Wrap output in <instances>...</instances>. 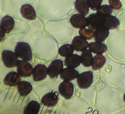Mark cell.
I'll return each mask as SVG.
<instances>
[{"instance_id":"cell-15","label":"cell","mask_w":125,"mask_h":114,"mask_svg":"<svg viewBox=\"0 0 125 114\" xmlns=\"http://www.w3.org/2000/svg\"><path fill=\"white\" fill-rule=\"evenodd\" d=\"M79 75V72L76 70L67 68L63 69L60 74V77L64 80L70 81L77 78Z\"/></svg>"},{"instance_id":"cell-26","label":"cell","mask_w":125,"mask_h":114,"mask_svg":"<svg viewBox=\"0 0 125 114\" xmlns=\"http://www.w3.org/2000/svg\"><path fill=\"white\" fill-rule=\"evenodd\" d=\"M113 9L110 6L103 5L101 6L97 10L96 13L104 16H110L112 14Z\"/></svg>"},{"instance_id":"cell-11","label":"cell","mask_w":125,"mask_h":114,"mask_svg":"<svg viewBox=\"0 0 125 114\" xmlns=\"http://www.w3.org/2000/svg\"><path fill=\"white\" fill-rule=\"evenodd\" d=\"M70 22L72 26L75 28L83 29L88 26L87 18L79 14L72 15L70 19Z\"/></svg>"},{"instance_id":"cell-6","label":"cell","mask_w":125,"mask_h":114,"mask_svg":"<svg viewBox=\"0 0 125 114\" xmlns=\"http://www.w3.org/2000/svg\"><path fill=\"white\" fill-rule=\"evenodd\" d=\"M73 85L69 81L64 80L58 87L59 93L66 99H71L74 93Z\"/></svg>"},{"instance_id":"cell-9","label":"cell","mask_w":125,"mask_h":114,"mask_svg":"<svg viewBox=\"0 0 125 114\" xmlns=\"http://www.w3.org/2000/svg\"><path fill=\"white\" fill-rule=\"evenodd\" d=\"M48 74V68L45 65L39 64L36 65L33 69L32 75L35 82L43 80L46 77Z\"/></svg>"},{"instance_id":"cell-17","label":"cell","mask_w":125,"mask_h":114,"mask_svg":"<svg viewBox=\"0 0 125 114\" xmlns=\"http://www.w3.org/2000/svg\"><path fill=\"white\" fill-rule=\"evenodd\" d=\"M109 33V30L103 27L99 28L94 32L95 41L96 42L101 43L104 41L107 38Z\"/></svg>"},{"instance_id":"cell-19","label":"cell","mask_w":125,"mask_h":114,"mask_svg":"<svg viewBox=\"0 0 125 114\" xmlns=\"http://www.w3.org/2000/svg\"><path fill=\"white\" fill-rule=\"evenodd\" d=\"M74 6L77 10L83 16H87L89 13V6L87 0H77Z\"/></svg>"},{"instance_id":"cell-7","label":"cell","mask_w":125,"mask_h":114,"mask_svg":"<svg viewBox=\"0 0 125 114\" xmlns=\"http://www.w3.org/2000/svg\"><path fill=\"white\" fill-rule=\"evenodd\" d=\"M63 69V61L60 60H54L48 67V75L52 79L57 77Z\"/></svg>"},{"instance_id":"cell-30","label":"cell","mask_w":125,"mask_h":114,"mask_svg":"<svg viewBox=\"0 0 125 114\" xmlns=\"http://www.w3.org/2000/svg\"><path fill=\"white\" fill-rule=\"evenodd\" d=\"M124 100L125 102V93L124 94Z\"/></svg>"},{"instance_id":"cell-23","label":"cell","mask_w":125,"mask_h":114,"mask_svg":"<svg viewBox=\"0 0 125 114\" xmlns=\"http://www.w3.org/2000/svg\"><path fill=\"white\" fill-rule=\"evenodd\" d=\"M105 57L102 54H97L93 58L92 67L94 70L101 68L106 63Z\"/></svg>"},{"instance_id":"cell-16","label":"cell","mask_w":125,"mask_h":114,"mask_svg":"<svg viewBox=\"0 0 125 114\" xmlns=\"http://www.w3.org/2000/svg\"><path fill=\"white\" fill-rule=\"evenodd\" d=\"M82 63L80 56L76 54H72L66 57L65 65L68 68L74 69L77 68Z\"/></svg>"},{"instance_id":"cell-18","label":"cell","mask_w":125,"mask_h":114,"mask_svg":"<svg viewBox=\"0 0 125 114\" xmlns=\"http://www.w3.org/2000/svg\"><path fill=\"white\" fill-rule=\"evenodd\" d=\"M32 89V84L27 81H21L17 85V90L21 96L28 95Z\"/></svg>"},{"instance_id":"cell-20","label":"cell","mask_w":125,"mask_h":114,"mask_svg":"<svg viewBox=\"0 0 125 114\" xmlns=\"http://www.w3.org/2000/svg\"><path fill=\"white\" fill-rule=\"evenodd\" d=\"M120 24V21L115 17L112 15L105 16L104 27L108 30L117 28Z\"/></svg>"},{"instance_id":"cell-5","label":"cell","mask_w":125,"mask_h":114,"mask_svg":"<svg viewBox=\"0 0 125 114\" xmlns=\"http://www.w3.org/2000/svg\"><path fill=\"white\" fill-rule=\"evenodd\" d=\"M17 71L22 77H27L32 74L33 68L31 63L25 61L19 60L17 65Z\"/></svg>"},{"instance_id":"cell-8","label":"cell","mask_w":125,"mask_h":114,"mask_svg":"<svg viewBox=\"0 0 125 114\" xmlns=\"http://www.w3.org/2000/svg\"><path fill=\"white\" fill-rule=\"evenodd\" d=\"M14 26V21L13 19L9 16H5L2 19L0 22V32L1 35L3 34V37L5 33H8L12 31Z\"/></svg>"},{"instance_id":"cell-4","label":"cell","mask_w":125,"mask_h":114,"mask_svg":"<svg viewBox=\"0 0 125 114\" xmlns=\"http://www.w3.org/2000/svg\"><path fill=\"white\" fill-rule=\"evenodd\" d=\"M93 80V75L91 71H87L80 74L77 80L79 87L81 89H86L90 87Z\"/></svg>"},{"instance_id":"cell-29","label":"cell","mask_w":125,"mask_h":114,"mask_svg":"<svg viewBox=\"0 0 125 114\" xmlns=\"http://www.w3.org/2000/svg\"><path fill=\"white\" fill-rule=\"evenodd\" d=\"M110 6L112 8L115 10H119L122 7V5L120 0H109Z\"/></svg>"},{"instance_id":"cell-28","label":"cell","mask_w":125,"mask_h":114,"mask_svg":"<svg viewBox=\"0 0 125 114\" xmlns=\"http://www.w3.org/2000/svg\"><path fill=\"white\" fill-rule=\"evenodd\" d=\"M87 1L89 7L94 11L97 10L102 2V0H88Z\"/></svg>"},{"instance_id":"cell-24","label":"cell","mask_w":125,"mask_h":114,"mask_svg":"<svg viewBox=\"0 0 125 114\" xmlns=\"http://www.w3.org/2000/svg\"><path fill=\"white\" fill-rule=\"evenodd\" d=\"M80 57L82 64L83 66L88 67L92 65L93 55L90 50L86 49L83 52Z\"/></svg>"},{"instance_id":"cell-1","label":"cell","mask_w":125,"mask_h":114,"mask_svg":"<svg viewBox=\"0 0 125 114\" xmlns=\"http://www.w3.org/2000/svg\"><path fill=\"white\" fill-rule=\"evenodd\" d=\"M17 56L25 61H31L32 59V50L29 44L25 42L17 43L14 49Z\"/></svg>"},{"instance_id":"cell-27","label":"cell","mask_w":125,"mask_h":114,"mask_svg":"<svg viewBox=\"0 0 125 114\" xmlns=\"http://www.w3.org/2000/svg\"><path fill=\"white\" fill-rule=\"evenodd\" d=\"M79 33L80 36L86 40H90L94 36V32L89 29L86 28L80 29Z\"/></svg>"},{"instance_id":"cell-12","label":"cell","mask_w":125,"mask_h":114,"mask_svg":"<svg viewBox=\"0 0 125 114\" xmlns=\"http://www.w3.org/2000/svg\"><path fill=\"white\" fill-rule=\"evenodd\" d=\"M88 42L81 36L74 37L72 43L74 49L77 52H83L89 46Z\"/></svg>"},{"instance_id":"cell-21","label":"cell","mask_w":125,"mask_h":114,"mask_svg":"<svg viewBox=\"0 0 125 114\" xmlns=\"http://www.w3.org/2000/svg\"><path fill=\"white\" fill-rule=\"evenodd\" d=\"M90 51L95 54H102L107 50L106 46L104 44L99 42H93L88 46Z\"/></svg>"},{"instance_id":"cell-25","label":"cell","mask_w":125,"mask_h":114,"mask_svg":"<svg viewBox=\"0 0 125 114\" xmlns=\"http://www.w3.org/2000/svg\"><path fill=\"white\" fill-rule=\"evenodd\" d=\"M74 52V49L72 45L65 44L61 46L58 50L60 55L62 57H67L72 54Z\"/></svg>"},{"instance_id":"cell-13","label":"cell","mask_w":125,"mask_h":114,"mask_svg":"<svg viewBox=\"0 0 125 114\" xmlns=\"http://www.w3.org/2000/svg\"><path fill=\"white\" fill-rule=\"evenodd\" d=\"M20 12L22 17L26 19L34 20L36 18L35 9L30 4L23 5L20 10Z\"/></svg>"},{"instance_id":"cell-3","label":"cell","mask_w":125,"mask_h":114,"mask_svg":"<svg viewBox=\"0 0 125 114\" xmlns=\"http://www.w3.org/2000/svg\"><path fill=\"white\" fill-rule=\"evenodd\" d=\"M2 58L4 65L8 68L17 66L19 61L15 53L10 50H3L2 52Z\"/></svg>"},{"instance_id":"cell-2","label":"cell","mask_w":125,"mask_h":114,"mask_svg":"<svg viewBox=\"0 0 125 114\" xmlns=\"http://www.w3.org/2000/svg\"><path fill=\"white\" fill-rule=\"evenodd\" d=\"M105 16L97 13L89 15L87 18L88 29L94 32L96 30L104 26Z\"/></svg>"},{"instance_id":"cell-22","label":"cell","mask_w":125,"mask_h":114,"mask_svg":"<svg viewBox=\"0 0 125 114\" xmlns=\"http://www.w3.org/2000/svg\"><path fill=\"white\" fill-rule=\"evenodd\" d=\"M40 109V104L37 101H32L25 108L24 114H38Z\"/></svg>"},{"instance_id":"cell-14","label":"cell","mask_w":125,"mask_h":114,"mask_svg":"<svg viewBox=\"0 0 125 114\" xmlns=\"http://www.w3.org/2000/svg\"><path fill=\"white\" fill-rule=\"evenodd\" d=\"M21 76L18 73L15 72H11L8 74L4 79L5 84L10 86H16L21 82Z\"/></svg>"},{"instance_id":"cell-10","label":"cell","mask_w":125,"mask_h":114,"mask_svg":"<svg viewBox=\"0 0 125 114\" xmlns=\"http://www.w3.org/2000/svg\"><path fill=\"white\" fill-rule=\"evenodd\" d=\"M59 93L57 92H52L45 94L41 99V103L49 107L54 106L58 102Z\"/></svg>"}]
</instances>
